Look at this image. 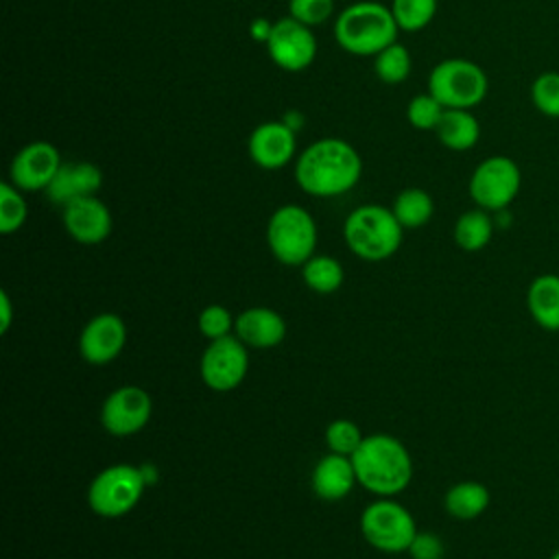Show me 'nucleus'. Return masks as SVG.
<instances>
[{"label": "nucleus", "mask_w": 559, "mask_h": 559, "mask_svg": "<svg viewBox=\"0 0 559 559\" xmlns=\"http://www.w3.org/2000/svg\"><path fill=\"white\" fill-rule=\"evenodd\" d=\"M531 103L546 118H559V70H546L531 83Z\"/></svg>", "instance_id": "nucleus-29"}, {"label": "nucleus", "mask_w": 559, "mask_h": 559, "mask_svg": "<svg viewBox=\"0 0 559 559\" xmlns=\"http://www.w3.org/2000/svg\"><path fill=\"white\" fill-rule=\"evenodd\" d=\"M428 92L445 109H474L485 100L489 92V79L476 61L450 57L430 70Z\"/></svg>", "instance_id": "nucleus-6"}, {"label": "nucleus", "mask_w": 559, "mask_h": 559, "mask_svg": "<svg viewBox=\"0 0 559 559\" xmlns=\"http://www.w3.org/2000/svg\"><path fill=\"white\" fill-rule=\"evenodd\" d=\"M391 210L404 229H419L432 218L435 201L424 188H404L397 192Z\"/></svg>", "instance_id": "nucleus-24"}, {"label": "nucleus", "mask_w": 559, "mask_h": 559, "mask_svg": "<svg viewBox=\"0 0 559 559\" xmlns=\"http://www.w3.org/2000/svg\"><path fill=\"white\" fill-rule=\"evenodd\" d=\"M522 188V170L507 155H489L476 164L469 175L467 192L476 207L487 212H504Z\"/></svg>", "instance_id": "nucleus-8"}, {"label": "nucleus", "mask_w": 559, "mask_h": 559, "mask_svg": "<svg viewBox=\"0 0 559 559\" xmlns=\"http://www.w3.org/2000/svg\"><path fill=\"white\" fill-rule=\"evenodd\" d=\"M127 343V325L114 312L90 319L79 336V354L90 365H107L120 356Z\"/></svg>", "instance_id": "nucleus-16"}, {"label": "nucleus", "mask_w": 559, "mask_h": 559, "mask_svg": "<svg viewBox=\"0 0 559 559\" xmlns=\"http://www.w3.org/2000/svg\"><path fill=\"white\" fill-rule=\"evenodd\" d=\"M362 439L365 437L360 428L349 419H334L325 428V445L330 448V452H336V454L352 456L362 443Z\"/></svg>", "instance_id": "nucleus-31"}, {"label": "nucleus", "mask_w": 559, "mask_h": 559, "mask_svg": "<svg viewBox=\"0 0 559 559\" xmlns=\"http://www.w3.org/2000/svg\"><path fill=\"white\" fill-rule=\"evenodd\" d=\"M0 334H7L9 328H11V321H13V304H11V297L7 290L0 293Z\"/></svg>", "instance_id": "nucleus-36"}, {"label": "nucleus", "mask_w": 559, "mask_h": 559, "mask_svg": "<svg viewBox=\"0 0 559 559\" xmlns=\"http://www.w3.org/2000/svg\"><path fill=\"white\" fill-rule=\"evenodd\" d=\"M411 70H413L411 52L400 41H393L391 46H386L373 57V72L386 85L404 83L411 76Z\"/></svg>", "instance_id": "nucleus-26"}, {"label": "nucleus", "mask_w": 559, "mask_h": 559, "mask_svg": "<svg viewBox=\"0 0 559 559\" xmlns=\"http://www.w3.org/2000/svg\"><path fill=\"white\" fill-rule=\"evenodd\" d=\"M435 135L441 146L454 153L469 151L480 140V122L472 109H445Z\"/></svg>", "instance_id": "nucleus-21"}, {"label": "nucleus", "mask_w": 559, "mask_h": 559, "mask_svg": "<svg viewBox=\"0 0 559 559\" xmlns=\"http://www.w3.org/2000/svg\"><path fill=\"white\" fill-rule=\"evenodd\" d=\"M493 229H496V223L491 218V212H487L483 207H474V210L463 212L456 218L452 236H454V242L459 249L474 253L489 245Z\"/></svg>", "instance_id": "nucleus-23"}, {"label": "nucleus", "mask_w": 559, "mask_h": 559, "mask_svg": "<svg viewBox=\"0 0 559 559\" xmlns=\"http://www.w3.org/2000/svg\"><path fill=\"white\" fill-rule=\"evenodd\" d=\"M548 559H559V548H557V550H555V552H552Z\"/></svg>", "instance_id": "nucleus-38"}, {"label": "nucleus", "mask_w": 559, "mask_h": 559, "mask_svg": "<svg viewBox=\"0 0 559 559\" xmlns=\"http://www.w3.org/2000/svg\"><path fill=\"white\" fill-rule=\"evenodd\" d=\"M345 245L354 255L367 262H380L397 253L404 238V227L391 207L365 203L352 210L343 223Z\"/></svg>", "instance_id": "nucleus-4"}, {"label": "nucleus", "mask_w": 559, "mask_h": 559, "mask_svg": "<svg viewBox=\"0 0 559 559\" xmlns=\"http://www.w3.org/2000/svg\"><path fill=\"white\" fill-rule=\"evenodd\" d=\"M288 15L314 28L332 20L334 0H288Z\"/></svg>", "instance_id": "nucleus-32"}, {"label": "nucleus", "mask_w": 559, "mask_h": 559, "mask_svg": "<svg viewBox=\"0 0 559 559\" xmlns=\"http://www.w3.org/2000/svg\"><path fill=\"white\" fill-rule=\"evenodd\" d=\"M234 323H236V319H231V312L218 304L205 306L199 314V330L210 341L229 336V330L234 328Z\"/></svg>", "instance_id": "nucleus-33"}, {"label": "nucleus", "mask_w": 559, "mask_h": 559, "mask_svg": "<svg viewBox=\"0 0 559 559\" xmlns=\"http://www.w3.org/2000/svg\"><path fill=\"white\" fill-rule=\"evenodd\" d=\"M151 411V395L135 384H124L105 397L100 408V424L114 437H131L146 426Z\"/></svg>", "instance_id": "nucleus-13"}, {"label": "nucleus", "mask_w": 559, "mask_h": 559, "mask_svg": "<svg viewBox=\"0 0 559 559\" xmlns=\"http://www.w3.org/2000/svg\"><path fill=\"white\" fill-rule=\"evenodd\" d=\"M489 489L478 480H461L445 491L443 507L454 520H476L489 507Z\"/></svg>", "instance_id": "nucleus-22"}, {"label": "nucleus", "mask_w": 559, "mask_h": 559, "mask_svg": "<svg viewBox=\"0 0 559 559\" xmlns=\"http://www.w3.org/2000/svg\"><path fill=\"white\" fill-rule=\"evenodd\" d=\"M236 336L247 345L255 349H271L280 345L286 336V321L280 312L264 306L247 308L236 317L234 323Z\"/></svg>", "instance_id": "nucleus-18"}, {"label": "nucleus", "mask_w": 559, "mask_h": 559, "mask_svg": "<svg viewBox=\"0 0 559 559\" xmlns=\"http://www.w3.org/2000/svg\"><path fill=\"white\" fill-rule=\"evenodd\" d=\"M266 242L277 262L301 266L314 255L317 223L312 214L297 203L280 205L269 218Z\"/></svg>", "instance_id": "nucleus-5"}, {"label": "nucleus", "mask_w": 559, "mask_h": 559, "mask_svg": "<svg viewBox=\"0 0 559 559\" xmlns=\"http://www.w3.org/2000/svg\"><path fill=\"white\" fill-rule=\"evenodd\" d=\"M249 354L247 345L238 336H223L210 341L201 356V380L216 393L234 391L247 376Z\"/></svg>", "instance_id": "nucleus-10"}, {"label": "nucleus", "mask_w": 559, "mask_h": 559, "mask_svg": "<svg viewBox=\"0 0 559 559\" xmlns=\"http://www.w3.org/2000/svg\"><path fill=\"white\" fill-rule=\"evenodd\" d=\"M61 164V153L52 142L33 140L13 155L9 166V181L22 192H39L50 186Z\"/></svg>", "instance_id": "nucleus-12"}, {"label": "nucleus", "mask_w": 559, "mask_h": 559, "mask_svg": "<svg viewBox=\"0 0 559 559\" xmlns=\"http://www.w3.org/2000/svg\"><path fill=\"white\" fill-rule=\"evenodd\" d=\"M400 31H424L437 15L439 0H391L389 4Z\"/></svg>", "instance_id": "nucleus-27"}, {"label": "nucleus", "mask_w": 559, "mask_h": 559, "mask_svg": "<svg viewBox=\"0 0 559 559\" xmlns=\"http://www.w3.org/2000/svg\"><path fill=\"white\" fill-rule=\"evenodd\" d=\"M413 559H441L443 557V542L430 531H417L408 550Z\"/></svg>", "instance_id": "nucleus-34"}, {"label": "nucleus", "mask_w": 559, "mask_h": 559, "mask_svg": "<svg viewBox=\"0 0 559 559\" xmlns=\"http://www.w3.org/2000/svg\"><path fill=\"white\" fill-rule=\"evenodd\" d=\"M271 31H273V22L264 17H253L249 24V35L253 37V41H260V44H266Z\"/></svg>", "instance_id": "nucleus-35"}, {"label": "nucleus", "mask_w": 559, "mask_h": 559, "mask_svg": "<svg viewBox=\"0 0 559 559\" xmlns=\"http://www.w3.org/2000/svg\"><path fill=\"white\" fill-rule=\"evenodd\" d=\"M251 162L262 170H280L297 157V131L284 120L260 122L247 140Z\"/></svg>", "instance_id": "nucleus-14"}, {"label": "nucleus", "mask_w": 559, "mask_h": 559, "mask_svg": "<svg viewBox=\"0 0 559 559\" xmlns=\"http://www.w3.org/2000/svg\"><path fill=\"white\" fill-rule=\"evenodd\" d=\"M356 472L352 459L345 454L330 452L319 459L312 469V491L328 502L343 500L356 485Z\"/></svg>", "instance_id": "nucleus-19"}, {"label": "nucleus", "mask_w": 559, "mask_h": 559, "mask_svg": "<svg viewBox=\"0 0 559 559\" xmlns=\"http://www.w3.org/2000/svg\"><path fill=\"white\" fill-rule=\"evenodd\" d=\"M301 277L310 290L319 295H330L343 286L345 273L338 260L330 255H312L301 264Z\"/></svg>", "instance_id": "nucleus-25"}, {"label": "nucleus", "mask_w": 559, "mask_h": 559, "mask_svg": "<svg viewBox=\"0 0 559 559\" xmlns=\"http://www.w3.org/2000/svg\"><path fill=\"white\" fill-rule=\"evenodd\" d=\"M144 489L140 467L116 463L94 476L87 487V504L100 518H122L140 502Z\"/></svg>", "instance_id": "nucleus-7"}, {"label": "nucleus", "mask_w": 559, "mask_h": 559, "mask_svg": "<svg viewBox=\"0 0 559 559\" xmlns=\"http://www.w3.org/2000/svg\"><path fill=\"white\" fill-rule=\"evenodd\" d=\"M264 46L271 61L284 72H304L317 57V37L312 28L290 15L273 22V31Z\"/></svg>", "instance_id": "nucleus-11"}, {"label": "nucleus", "mask_w": 559, "mask_h": 559, "mask_svg": "<svg viewBox=\"0 0 559 559\" xmlns=\"http://www.w3.org/2000/svg\"><path fill=\"white\" fill-rule=\"evenodd\" d=\"M356 480L367 491L391 498L404 491L413 478V461L406 445L391 435H369L349 456Z\"/></svg>", "instance_id": "nucleus-2"}, {"label": "nucleus", "mask_w": 559, "mask_h": 559, "mask_svg": "<svg viewBox=\"0 0 559 559\" xmlns=\"http://www.w3.org/2000/svg\"><path fill=\"white\" fill-rule=\"evenodd\" d=\"M103 186V170L92 162H63L50 186L44 190L46 197L57 203L66 205L79 197L96 194Z\"/></svg>", "instance_id": "nucleus-17"}, {"label": "nucleus", "mask_w": 559, "mask_h": 559, "mask_svg": "<svg viewBox=\"0 0 559 559\" xmlns=\"http://www.w3.org/2000/svg\"><path fill=\"white\" fill-rule=\"evenodd\" d=\"M28 218V205L20 188L11 181L0 183V231L13 234L17 231Z\"/></svg>", "instance_id": "nucleus-28"}, {"label": "nucleus", "mask_w": 559, "mask_h": 559, "mask_svg": "<svg viewBox=\"0 0 559 559\" xmlns=\"http://www.w3.org/2000/svg\"><path fill=\"white\" fill-rule=\"evenodd\" d=\"M61 221L68 236L81 245H98L107 240L114 227L109 207L96 194L66 203L61 207Z\"/></svg>", "instance_id": "nucleus-15"}, {"label": "nucleus", "mask_w": 559, "mask_h": 559, "mask_svg": "<svg viewBox=\"0 0 559 559\" xmlns=\"http://www.w3.org/2000/svg\"><path fill=\"white\" fill-rule=\"evenodd\" d=\"M526 310L546 332H559V275L539 273L526 288Z\"/></svg>", "instance_id": "nucleus-20"}, {"label": "nucleus", "mask_w": 559, "mask_h": 559, "mask_svg": "<svg viewBox=\"0 0 559 559\" xmlns=\"http://www.w3.org/2000/svg\"><path fill=\"white\" fill-rule=\"evenodd\" d=\"M140 469H142V476H144V483H146V487H148V485H153V483H157L159 474H157L155 465H151V463H144V465H140Z\"/></svg>", "instance_id": "nucleus-37"}, {"label": "nucleus", "mask_w": 559, "mask_h": 559, "mask_svg": "<svg viewBox=\"0 0 559 559\" xmlns=\"http://www.w3.org/2000/svg\"><path fill=\"white\" fill-rule=\"evenodd\" d=\"M400 26L391 9L376 0H358L334 17L336 44L354 57H376L397 41Z\"/></svg>", "instance_id": "nucleus-3"}, {"label": "nucleus", "mask_w": 559, "mask_h": 559, "mask_svg": "<svg viewBox=\"0 0 559 559\" xmlns=\"http://www.w3.org/2000/svg\"><path fill=\"white\" fill-rule=\"evenodd\" d=\"M360 175L362 157L343 138H319L295 157V181L310 197H341L360 181Z\"/></svg>", "instance_id": "nucleus-1"}, {"label": "nucleus", "mask_w": 559, "mask_h": 559, "mask_svg": "<svg viewBox=\"0 0 559 559\" xmlns=\"http://www.w3.org/2000/svg\"><path fill=\"white\" fill-rule=\"evenodd\" d=\"M445 107L426 90L424 94H415L406 105V120L417 131H435Z\"/></svg>", "instance_id": "nucleus-30"}, {"label": "nucleus", "mask_w": 559, "mask_h": 559, "mask_svg": "<svg viewBox=\"0 0 559 559\" xmlns=\"http://www.w3.org/2000/svg\"><path fill=\"white\" fill-rule=\"evenodd\" d=\"M360 533L376 550L395 555L408 550L417 535V524L406 507L391 498H380L360 513Z\"/></svg>", "instance_id": "nucleus-9"}]
</instances>
